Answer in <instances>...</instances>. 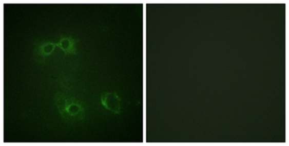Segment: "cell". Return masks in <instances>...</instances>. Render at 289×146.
I'll list each match as a JSON object with an SVG mask.
<instances>
[{
    "label": "cell",
    "instance_id": "obj_1",
    "mask_svg": "<svg viewBox=\"0 0 289 146\" xmlns=\"http://www.w3.org/2000/svg\"><path fill=\"white\" fill-rule=\"evenodd\" d=\"M54 101L64 121L74 123L85 118L86 108L84 102L78 98L65 93H57L54 96Z\"/></svg>",
    "mask_w": 289,
    "mask_h": 146
},
{
    "label": "cell",
    "instance_id": "obj_2",
    "mask_svg": "<svg viewBox=\"0 0 289 146\" xmlns=\"http://www.w3.org/2000/svg\"><path fill=\"white\" fill-rule=\"evenodd\" d=\"M56 47V43L43 40L36 43L34 49V57L39 63H44L47 56L52 53Z\"/></svg>",
    "mask_w": 289,
    "mask_h": 146
},
{
    "label": "cell",
    "instance_id": "obj_3",
    "mask_svg": "<svg viewBox=\"0 0 289 146\" xmlns=\"http://www.w3.org/2000/svg\"><path fill=\"white\" fill-rule=\"evenodd\" d=\"M101 102L106 109H108L114 113H120L121 100L116 93H104L101 97Z\"/></svg>",
    "mask_w": 289,
    "mask_h": 146
},
{
    "label": "cell",
    "instance_id": "obj_4",
    "mask_svg": "<svg viewBox=\"0 0 289 146\" xmlns=\"http://www.w3.org/2000/svg\"><path fill=\"white\" fill-rule=\"evenodd\" d=\"M78 43L79 40H76L74 37L66 36L60 39L59 41L56 43V47L62 49L66 55H76L77 54L76 44Z\"/></svg>",
    "mask_w": 289,
    "mask_h": 146
}]
</instances>
